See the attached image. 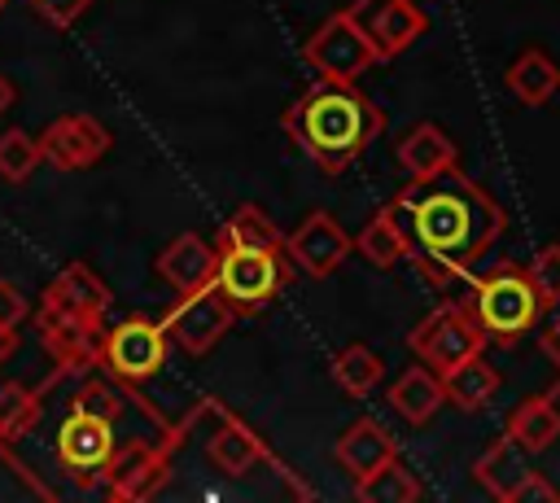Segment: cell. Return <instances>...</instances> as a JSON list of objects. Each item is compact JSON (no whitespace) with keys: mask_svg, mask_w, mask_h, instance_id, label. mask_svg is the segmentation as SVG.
Listing matches in <instances>:
<instances>
[{"mask_svg":"<svg viewBox=\"0 0 560 503\" xmlns=\"http://www.w3.org/2000/svg\"><path fill=\"white\" fill-rule=\"evenodd\" d=\"M389 210L411 241V258L424 267L433 284L472 276V267L486 258V249L508 227L499 201L477 179H468L459 166L433 179H411L389 201Z\"/></svg>","mask_w":560,"mask_h":503,"instance_id":"1","label":"cell"},{"mask_svg":"<svg viewBox=\"0 0 560 503\" xmlns=\"http://www.w3.org/2000/svg\"><path fill=\"white\" fill-rule=\"evenodd\" d=\"M280 127L324 175H341L385 131V114L354 83L319 79L284 109Z\"/></svg>","mask_w":560,"mask_h":503,"instance_id":"2","label":"cell"},{"mask_svg":"<svg viewBox=\"0 0 560 503\" xmlns=\"http://www.w3.org/2000/svg\"><path fill=\"white\" fill-rule=\"evenodd\" d=\"M468 311L477 315L486 341L494 346H516L525 332L538 328L542 319V297L529 280V267L521 262H503L486 276L472 280V297H468Z\"/></svg>","mask_w":560,"mask_h":503,"instance_id":"3","label":"cell"},{"mask_svg":"<svg viewBox=\"0 0 560 503\" xmlns=\"http://www.w3.org/2000/svg\"><path fill=\"white\" fill-rule=\"evenodd\" d=\"M293 280L289 249H254V245H214V289L232 302L236 315L262 311Z\"/></svg>","mask_w":560,"mask_h":503,"instance_id":"4","label":"cell"},{"mask_svg":"<svg viewBox=\"0 0 560 503\" xmlns=\"http://www.w3.org/2000/svg\"><path fill=\"white\" fill-rule=\"evenodd\" d=\"M407 346L420 363H429L438 376L451 372L455 363L472 359L486 350V332L477 324V315L468 311V302H442L433 306L411 332H407Z\"/></svg>","mask_w":560,"mask_h":503,"instance_id":"5","label":"cell"},{"mask_svg":"<svg viewBox=\"0 0 560 503\" xmlns=\"http://www.w3.org/2000/svg\"><path fill=\"white\" fill-rule=\"evenodd\" d=\"M118 424L96 416V411H83V407H70L66 420L57 424V464L74 477V486H96L105 481L114 455H118Z\"/></svg>","mask_w":560,"mask_h":503,"instance_id":"6","label":"cell"},{"mask_svg":"<svg viewBox=\"0 0 560 503\" xmlns=\"http://www.w3.org/2000/svg\"><path fill=\"white\" fill-rule=\"evenodd\" d=\"M166 354H171V337H166L162 319H144V315L114 324L101 341V367L109 376H118L122 385H140V381L158 376L166 367Z\"/></svg>","mask_w":560,"mask_h":503,"instance_id":"7","label":"cell"},{"mask_svg":"<svg viewBox=\"0 0 560 503\" xmlns=\"http://www.w3.org/2000/svg\"><path fill=\"white\" fill-rule=\"evenodd\" d=\"M302 61L319 74V79H346L354 83L363 70H372L381 57L372 48V39L359 31V22L350 17V9H337L332 17H324L315 26V35L302 44Z\"/></svg>","mask_w":560,"mask_h":503,"instance_id":"8","label":"cell"},{"mask_svg":"<svg viewBox=\"0 0 560 503\" xmlns=\"http://www.w3.org/2000/svg\"><path fill=\"white\" fill-rule=\"evenodd\" d=\"M232 319H236L232 302H228L214 284H201V289L184 293L179 306H171V311L162 315V328H166V337H171L179 350L206 354V350L219 346V337L232 328Z\"/></svg>","mask_w":560,"mask_h":503,"instance_id":"9","label":"cell"},{"mask_svg":"<svg viewBox=\"0 0 560 503\" xmlns=\"http://www.w3.org/2000/svg\"><path fill=\"white\" fill-rule=\"evenodd\" d=\"M109 144H114L109 127L101 118H92V114H61L39 136L44 162H52L61 171H88V166H96L109 153Z\"/></svg>","mask_w":560,"mask_h":503,"instance_id":"10","label":"cell"},{"mask_svg":"<svg viewBox=\"0 0 560 503\" xmlns=\"http://www.w3.org/2000/svg\"><path fill=\"white\" fill-rule=\"evenodd\" d=\"M284 249H289L293 267H302L306 276L324 280V276H332V271L350 258L354 241H350V232H346L328 210H311V214L284 236Z\"/></svg>","mask_w":560,"mask_h":503,"instance_id":"11","label":"cell"},{"mask_svg":"<svg viewBox=\"0 0 560 503\" xmlns=\"http://www.w3.org/2000/svg\"><path fill=\"white\" fill-rule=\"evenodd\" d=\"M350 17L372 39V48H376L381 61L398 57L402 48H411L429 31V17L411 0H354L350 4Z\"/></svg>","mask_w":560,"mask_h":503,"instance_id":"12","label":"cell"},{"mask_svg":"<svg viewBox=\"0 0 560 503\" xmlns=\"http://www.w3.org/2000/svg\"><path fill=\"white\" fill-rule=\"evenodd\" d=\"M39 337H44L52 363L66 372H88L101 363V341H105L101 319H74V315L39 311Z\"/></svg>","mask_w":560,"mask_h":503,"instance_id":"13","label":"cell"},{"mask_svg":"<svg viewBox=\"0 0 560 503\" xmlns=\"http://www.w3.org/2000/svg\"><path fill=\"white\" fill-rule=\"evenodd\" d=\"M109 302H114L109 284L88 262H70L44 289L39 311H57V315H74V319H101L109 311Z\"/></svg>","mask_w":560,"mask_h":503,"instance_id":"14","label":"cell"},{"mask_svg":"<svg viewBox=\"0 0 560 503\" xmlns=\"http://www.w3.org/2000/svg\"><path fill=\"white\" fill-rule=\"evenodd\" d=\"M332 455H337V464H341L354 481H363V477H372L381 464H389V459L398 455V442H394V433H389L381 420L363 416V420H354V424L337 437Z\"/></svg>","mask_w":560,"mask_h":503,"instance_id":"15","label":"cell"},{"mask_svg":"<svg viewBox=\"0 0 560 503\" xmlns=\"http://www.w3.org/2000/svg\"><path fill=\"white\" fill-rule=\"evenodd\" d=\"M206 459H210L223 477H245L254 464H267L271 451H267V442H262L249 424H241L236 416H228L223 424H214V429L206 433Z\"/></svg>","mask_w":560,"mask_h":503,"instance_id":"16","label":"cell"},{"mask_svg":"<svg viewBox=\"0 0 560 503\" xmlns=\"http://www.w3.org/2000/svg\"><path fill=\"white\" fill-rule=\"evenodd\" d=\"M158 276L175 293H192L201 284H214V245H206L197 232H179L162 254H158Z\"/></svg>","mask_w":560,"mask_h":503,"instance_id":"17","label":"cell"},{"mask_svg":"<svg viewBox=\"0 0 560 503\" xmlns=\"http://www.w3.org/2000/svg\"><path fill=\"white\" fill-rule=\"evenodd\" d=\"M534 468H529V451L516 442V437H494L481 455H477V464H472V477L481 481V490L490 494V499H499V503H512V494H516V486L529 477Z\"/></svg>","mask_w":560,"mask_h":503,"instance_id":"18","label":"cell"},{"mask_svg":"<svg viewBox=\"0 0 560 503\" xmlns=\"http://www.w3.org/2000/svg\"><path fill=\"white\" fill-rule=\"evenodd\" d=\"M394 157H398V166L407 171V179H433V175L451 171L459 153H455V140H451L438 122H416V127L398 140Z\"/></svg>","mask_w":560,"mask_h":503,"instance_id":"19","label":"cell"},{"mask_svg":"<svg viewBox=\"0 0 560 503\" xmlns=\"http://www.w3.org/2000/svg\"><path fill=\"white\" fill-rule=\"evenodd\" d=\"M442 402H446V394H442V376H438L429 363L407 367V372L389 385V407H394L407 424H429V420L438 416Z\"/></svg>","mask_w":560,"mask_h":503,"instance_id":"20","label":"cell"},{"mask_svg":"<svg viewBox=\"0 0 560 503\" xmlns=\"http://www.w3.org/2000/svg\"><path fill=\"white\" fill-rule=\"evenodd\" d=\"M61 376H70L66 367H57L39 389H26L22 381H4L0 385V446H9V442H22L35 424H39V402H44V394L61 381Z\"/></svg>","mask_w":560,"mask_h":503,"instance_id":"21","label":"cell"},{"mask_svg":"<svg viewBox=\"0 0 560 503\" xmlns=\"http://www.w3.org/2000/svg\"><path fill=\"white\" fill-rule=\"evenodd\" d=\"M508 437H516L529 455H542L547 446H556V437H560V407H556V389H551V394H534V398L516 402V411L508 416Z\"/></svg>","mask_w":560,"mask_h":503,"instance_id":"22","label":"cell"},{"mask_svg":"<svg viewBox=\"0 0 560 503\" xmlns=\"http://www.w3.org/2000/svg\"><path fill=\"white\" fill-rule=\"evenodd\" d=\"M508 87L521 105H547L560 92V66L542 52V48H525L512 66H508Z\"/></svg>","mask_w":560,"mask_h":503,"instance_id":"23","label":"cell"},{"mask_svg":"<svg viewBox=\"0 0 560 503\" xmlns=\"http://www.w3.org/2000/svg\"><path fill=\"white\" fill-rule=\"evenodd\" d=\"M354 249H359L372 267H381V271H389V267H398L402 258H411V241H407V232H402V223L394 219L389 206L376 210V214L363 223V232L354 236Z\"/></svg>","mask_w":560,"mask_h":503,"instance_id":"24","label":"cell"},{"mask_svg":"<svg viewBox=\"0 0 560 503\" xmlns=\"http://www.w3.org/2000/svg\"><path fill=\"white\" fill-rule=\"evenodd\" d=\"M494 389H499V372L481 354H472V359L455 363L451 372H442V394L459 411H481L494 398Z\"/></svg>","mask_w":560,"mask_h":503,"instance_id":"25","label":"cell"},{"mask_svg":"<svg viewBox=\"0 0 560 503\" xmlns=\"http://www.w3.org/2000/svg\"><path fill=\"white\" fill-rule=\"evenodd\" d=\"M328 372H332V381H337L341 394H350V398H368V394L381 385L385 363H381V354H376L372 346L350 341V346H341V350L332 354Z\"/></svg>","mask_w":560,"mask_h":503,"instance_id":"26","label":"cell"},{"mask_svg":"<svg viewBox=\"0 0 560 503\" xmlns=\"http://www.w3.org/2000/svg\"><path fill=\"white\" fill-rule=\"evenodd\" d=\"M424 490H420V481H416V472L394 455L389 464H381L372 477H363V481H354V499L359 503H416Z\"/></svg>","mask_w":560,"mask_h":503,"instance_id":"27","label":"cell"},{"mask_svg":"<svg viewBox=\"0 0 560 503\" xmlns=\"http://www.w3.org/2000/svg\"><path fill=\"white\" fill-rule=\"evenodd\" d=\"M219 245H254V249H284L280 227L267 219L262 206H236L232 219L219 227Z\"/></svg>","mask_w":560,"mask_h":503,"instance_id":"28","label":"cell"},{"mask_svg":"<svg viewBox=\"0 0 560 503\" xmlns=\"http://www.w3.org/2000/svg\"><path fill=\"white\" fill-rule=\"evenodd\" d=\"M44 162V149H39V140H31L26 131H4L0 136V179H9V184H22V179H31L35 175V166Z\"/></svg>","mask_w":560,"mask_h":503,"instance_id":"29","label":"cell"},{"mask_svg":"<svg viewBox=\"0 0 560 503\" xmlns=\"http://www.w3.org/2000/svg\"><path fill=\"white\" fill-rule=\"evenodd\" d=\"M525 267H529V280H534L542 306H556V302H560V245L538 249L534 262H525Z\"/></svg>","mask_w":560,"mask_h":503,"instance_id":"30","label":"cell"},{"mask_svg":"<svg viewBox=\"0 0 560 503\" xmlns=\"http://www.w3.org/2000/svg\"><path fill=\"white\" fill-rule=\"evenodd\" d=\"M31 9H35V17H44L48 26L66 31V26H74V22L92 9V0H31Z\"/></svg>","mask_w":560,"mask_h":503,"instance_id":"31","label":"cell"},{"mask_svg":"<svg viewBox=\"0 0 560 503\" xmlns=\"http://www.w3.org/2000/svg\"><path fill=\"white\" fill-rule=\"evenodd\" d=\"M26 315H31L26 293H22L13 280H0V324H4V328H18Z\"/></svg>","mask_w":560,"mask_h":503,"instance_id":"32","label":"cell"},{"mask_svg":"<svg viewBox=\"0 0 560 503\" xmlns=\"http://www.w3.org/2000/svg\"><path fill=\"white\" fill-rule=\"evenodd\" d=\"M512 503H560V490H556V486H551L542 472H529V477L516 486Z\"/></svg>","mask_w":560,"mask_h":503,"instance_id":"33","label":"cell"},{"mask_svg":"<svg viewBox=\"0 0 560 503\" xmlns=\"http://www.w3.org/2000/svg\"><path fill=\"white\" fill-rule=\"evenodd\" d=\"M538 350L560 367V315H551V319L538 328Z\"/></svg>","mask_w":560,"mask_h":503,"instance_id":"34","label":"cell"},{"mask_svg":"<svg viewBox=\"0 0 560 503\" xmlns=\"http://www.w3.org/2000/svg\"><path fill=\"white\" fill-rule=\"evenodd\" d=\"M13 346H18V328H4V324H0V363L13 354Z\"/></svg>","mask_w":560,"mask_h":503,"instance_id":"35","label":"cell"},{"mask_svg":"<svg viewBox=\"0 0 560 503\" xmlns=\"http://www.w3.org/2000/svg\"><path fill=\"white\" fill-rule=\"evenodd\" d=\"M9 105H13V83H9L4 74H0V114H4Z\"/></svg>","mask_w":560,"mask_h":503,"instance_id":"36","label":"cell"},{"mask_svg":"<svg viewBox=\"0 0 560 503\" xmlns=\"http://www.w3.org/2000/svg\"><path fill=\"white\" fill-rule=\"evenodd\" d=\"M4 4H9V0H0V9H4Z\"/></svg>","mask_w":560,"mask_h":503,"instance_id":"37","label":"cell"}]
</instances>
